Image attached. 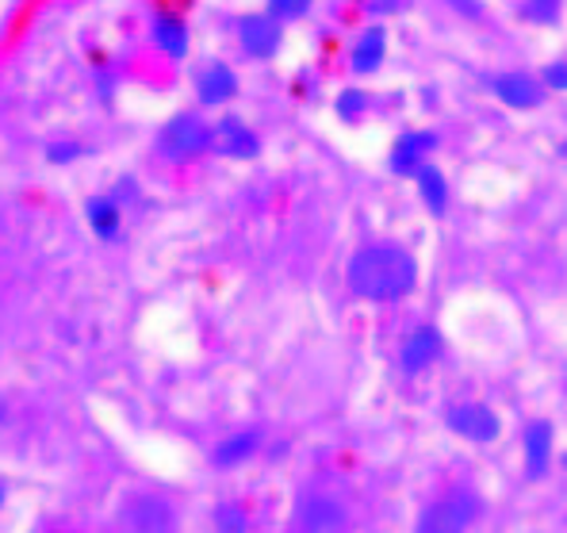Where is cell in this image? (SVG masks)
I'll return each mask as SVG.
<instances>
[{"label": "cell", "instance_id": "obj_8", "mask_svg": "<svg viewBox=\"0 0 567 533\" xmlns=\"http://www.w3.org/2000/svg\"><path fill=\"white\" fill-rule=\"evenodd\" d=\"M449 430L468 441H480V445H487V441L498 438V430H503V422H498V414L491 411L487 403H456L453 411L445 414Z\"/></svg>", "mask_w": 567, "mask_h": 533}, {"label": "cell", "instance_id": "obj_23", "mask_svg": "<svg viewBox=\"0 0 567 533\" xmlns=\"http://www.w3.org/2000/svg\"><path fill=\"white\" fill-rule=\"evenodd\" d=\"M540 81H545L548 93H567V62H548L545 73H540Z\"/></svg>", "mask_w": 567, "mask_h": 533}, {"label": "cell", "instance_id": "obj_14", "mask_svg": "<svg viewBox=\"0 0 567 533\" xmlns=\"http://www.w3.org/2000/svg\"><path fill=\"white\" fill-rule=\"evenodd\" d=\"M383 58H388V28L372 23V28L361 31L353 50H349V65H353V73H377Z\"/></svg>", "mask_w": 567, "mask_h": 533}, {"label": "cell", "instance_id": "obj_11", "mask_svg": "<svg viewBox=\"0 0 567 533\" xmlns=\"http://www.w3.org/2000/svg\"><path fill=\"white\" fill-rule=\"evenodd\" d=\"M525 449V480H545L553 469V453H556V430L553 422H533L522 438Z\"/></svg>", "mask_w": 567, "mask_h": 533}, {"label": "cell", "instance_id": "obj_27", "mask_svg": "<svg viewBox=\"0 0 567 533\" xmlns=\"http://www.w3.org/2000/svg\"><path fill=\"white\" fill-rule=\"evenodd\" d=\"M4 499H8V491H4V484H0V506H4Z\"/></svg>", "mask_w": 567, "mask_h": 533}, {"label": "cell", "instance_id": "obj_9", "mask_svg": "<svg viewBox=\"0 0 567 533\" xmlns=\"http://www.w3.org/2000/svg\"><path fill=\"white\" fill-rule=\"evenodd\" d=\"M437 150V135L433 131H406L403 139H395L391 146V173L399 177H419L430 165V154Z\"/></svg>", "mask_w": 567, "mask_h": 533}, {"label": "cell", "instance_id": "obj_16", "mask_svg": "<svg viewBox=\"0 0 567 533\" xmlns=\"http://www.w3.org/2000/svg\"><path fill=\"white\" fill-rule=\"evenodd\" d=\"M150 39H154V47L162 50V54L177 58V62L188 54V47H192L188 23L181 20V16H165V12L154 16V23H150Z\"/></svg>", "mask_w": 567, "mask_h": 533}, {"label": "cell", "instance_id": "obj_5", "mask_svg": "<svg viewBox=\"0 0 567 533\" xmlns=\"http://www.w3.org/2000/svg\"><path fill=\"white\" fill-rule=\"evenodd\" d=\"M291 522H296V533H333L346 526V506L327 491H303L296 499Z\"/></svg>", "mask_w": 567, "mask_h": 533}, {"label": "cell", "instance_id": "obj_21", "mask_svg": "<svg viewBox=\"0 0 567 533\" xmlns=\"http://www.w3.org/2000/svg\"><path fill=\"white\" fill-rule=\"evenodd\" d=\"M564 0H525L522 4V20L529 23H556L560 20Z\"/></svg>", "mask_w": 567, "mask_h": 533}, {"label": "cell", "instance_id": "obj_7", "mask_svg": "<svg viewBox=\"0 0 567 533\" xmlns=\"http://www.w3.org/2000/svg\"><path fill=\"white\" fill-rule=\"evenodd\" d=\"M238 43L246 50L249 58H257V62H265V58H272L284 43V23L272 20L269 12L261 16H241L238 20Z\"/></svg>", "mask_w": 567, "mask_h": 533}, {"label": "cell", "instance_id": "obj_20", "mask_svg": "<svg viewBox=\"0 0 567 533\" xmlns=\"http://www.w3.org/2000/svg\"><path fill=\"white\" fill-rule=\"evenodd\" d=\"M212 522H215V533H249V511L241 503H219Z\"/></svg>", "mask_w": 567, "mask_h": 533}, {"label": "cell", "instance_id": "obj_2", "mask_svg": "<svg viewBox=\"0 0 567 533\" xmlns=\"http://www.w3.org/2000/svg\"><path fill=\"white\" fill-rule=\"evenodd\" d=\"M480 511H483V503L475 491L453 488L419 514L414 533H468L472 522L480 519Z\"/></svg>", "mask_w": 567, "mask_h": 533}, {"label": "cell", "instance_id": "obj_17", "mask_svg": "<svg viewBox=\"0 0 567 533\" xmlns=\"http://www.w3.org/2000/svg\"><path fill=\"white\" fill-rule=\"evenodd\" d=\"M85 215H89V227H93L96 238H104V243H112L123 230V204L115 196H93L85 204Z\"/></svg>", "mask_w": 567, "mask_h": 533}, {"label": "cell", "instance_id": "obj_19", "mask_svg": "<svg viewBox=\"0 0 567 533\" xmlns=\"http://www.w3.org/2000/svg\"><path fill=\"white\" fill-rule=\"evenodd\" d=\"M372 107V96L364 93V89H346V93L338 96V104H333V112H338L341 123H361L364 115H369Z\"/></svg>", "mask_w": 567, "mask_h": 533}, {"label": "cell", "instance_id": "obj_24", "mask_svg": "<svg viewBox=\"0 0 567 533\" xmlns=\"http://www.w3.org/2000/svg\"><path fill=\"white\" fill-rule=\"evenodd\" d=\"M78 154H81L78 143H54L50 146V162H73Z\"/></svg>", "mask_w": 567, "mask_h": 533}, {"label": "cell", "instance_id": "obj_1", "mask_svg": "<svg viewBox=\"0 0 567 533\" xmlns=\"http://www.w3.org/2000/svg\"><path fill=\"white\" fill-rule=\"evenodd\" d=\"M346 285L369 304H395L419 288V262L395 243H372L353 254Z\"/></svg>", "mask_w": 567, "mask_h": 533}, {"label": "cell", "instance_id": "obj_15", "mask_svg": "<svg viewBox=\"0 0 567 533\" xmlns=\"http://www.w3.org/2000/svg\"><path fill=\"white\" fill-rule=\"evenodd\" d=\"M261 430H238V434L223 438L219 445L212 449V464L215 469H238V464L254 461L257 449H261Z\"/></svg>", "mask_w": 567, "mask_h": 533}, {"label": "cell", "instance_id": "obj_12", "mask_svg": "<svg viewBox=\"0 0 567 533\" xmlns=\"http://www.w3.org/2000/svg\"><path fill=\"white\" fill-rule=\"evenodd\" d=\"M212 150L223 157H235V162H249V157L261 154V143H257V135L238 120V115H227V120L215 123V146Z\"/></svg>", "mask_w": 567, "mask_h": 533}, {"label": "cell", "instance_id": "obj_25", "mask_svg": "<svg viewBox=\"0 0 567 533\" xmlns=\"http://www.w3.org/2000/svg\"><path fill=\"white\" fill-rule=\"evenodd\" d=\"M449 8H453V12H461V16H468V20H480V16H483L480 0H449Z\"/></svg>", "mask_w": 567, "mask_h": 533}, {"label": "cell", "instance_id": "obj_18", "mask_svg": "<svg viewBox=\"0 0 567 533\" xmlns=\"http://www.w3.org/2000/svg\"><path fill=\"white\" fill-rule=\"evenodd\" d=\"M419 196H422V204L430 207L433 215H445L449 212V185H445V173L437 170V165H425V170L419 173Z\"/></svg>", "mask_w": 567, "mask_h": 533}, {"label": "cell", "instance_id": "obj_22", "mask_svg": "<svg viewBox=\"0 0 567 533\" xmlns=\"http://www.w3.org/2000/svg\"><path fill=\"white\" fill-rule=\"evenodd\" d=\"M311 4H315V0H269V8H265V12H269L272 20H280V23H291V20H303V16L311 12Z\"/></svg>", "mask_w": 567, "mask_h": 533}, {"label": "cell", "instance_id": "obj_4", "mask_svg": "<svg viewBox=\"0 0 567 533\" xmlns=\"http://www.w3.org/2000/svg\"><path fill=\"white\" fill-rule=\"evenodd\" d=\"M120 526L127 533H177L181 530V514L157 491H138L127 503L120 506Z\"/></svg>", "mask_w": 567, "mask_h": 533}, {"label": "cell", "instance_id": "obj_3", "mask_svg": "<svg viewBox=\"0 0 567 533\" xmlns=\"http://www.w3.org/2000/svg\"><path fill=\"white\" fill-rule=\"evenodd\" d=\"M215 146V127L196 112H181L157 135V150H162L169 162H192V157L207 154Z\"/></svg>", "mask_w": 567, "mask_h": 533}, {"label": "cell", "instance_id": "obj_28", "mask_svg": "<svg viewBox=\"0 0 567 533\" xmlns=\"http://www.w3.org/2000/svg\"><path fill=\"white\" fill-rule=\"evenodd\" d=\"M556 150H560V154L567 157V139H564V143H560V146H556Z\"/></svg>", "mask_w": 567, "mask_h": 533}, {"label": "cell", "instance_id": "obj_10", "mask_svg": "<svg viewBox=\"0 0 567 533\" xmlns=\"http://www.w3.org/2000/svg\"><path fill=\"white\" fill-rule=\"evenodd\" d=\"M441 346H445V338H441L437 327H419L414 335L403 338V349H399V369H403L406 377H419V372H425L441 357Z\"/></svg>", "mask_w": 567, "mask_h": 533}, {"label": "cell", "instance_id": "obj_13", "mask_svg": "<svg viewBox=\"0 0 567 533\" xmlns=\"http://www.w3.org/2000/svg\"><path fill=\"white\" fill-rule=\"evenodd\" d=\"M235 93H238V78H235V70H230V65H223V62H212L196 78V96H199V104H204V107L227 104V100H235Z\"/></svg>", "mask_w": 567, "mask_h": 533}, {"label": "cell", "instance_id": "obj_26", "mask_svg": "<svg viewBox=\"0 0 567 533\" xmlns=\"http://www.w3.org/2000/svg\"><path fill=\"white\" fill-rule=\"evenodd\" d=\"M395 8H403L399 0H372V12H395Z\"/></svg>", "mask_w": 567, "mask_h": 533}, {"label": "cell", "instance_id": "obj_6", "mask_svg": "<svg viewBox=\"0 0 567 533\" xmlns=\"http://www.w3.org/2000/svg\"><path fill=\"white\" fill-rule=\"evenodd\" d=\"M491 93L503 100L506 107H518V112H533V107L545 104L548 89H545V81L533 78V73L506 70V73H495V78H491Z\"/></svg>", "mask_w": 567, "mask_h": 533}]
</instances>
